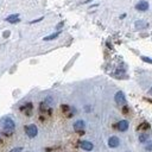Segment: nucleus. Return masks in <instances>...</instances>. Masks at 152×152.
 <instances>
[{"mask_svg": "<svg viewBox=\"0 0 152 152\" xmlns=\"http://www.w3.org/2000/svg\"><path fill=\"white\" fill-rule=\"evenodd\" d=\"M114 100L118 105H126V97H125V94L122 91H118L114 96Z\"/></svg>", "mask_w": 152, "mask_h": 152, "instance_id": "nucleus-3", "label": "nucleus"}, {"mask_svg": "<svg viewBox=\"0 0 152 152\" xmlns=\"http://www.w3.org/2000/svg\"><path fill=\"white\" fill-rule=\"evenodd\" d=\"M138 140H139V143H146L149 140V136L147 134H140L139 138H138Z\"/></svg>", "mask_w": 152, "mask_h": 152, "instance_id": "nucleus-11", "label": "nucleus"}, {"mask_svg": "<svg viewBox=\"0 0 152 152\" xmlns=\"http://www.w3.org/2000/svg\"><path fill=\"white\" fill-rule=\"evenodd\" d=\"M141 59L144 62H146V63H150L152 64V58H149V57H145V56H141Z\"/></svg>", "mask_w": 152, "mask_h": 152, "instance_id": "nucleus-14", "label": "nucleus"}, {"mask_svg": "<svg viewBox=\"0 0 152 152\" xmlns=\"http://www.w3.org/2000/svg\"><path fill=\"white\" fill-rule=\"evenodd\" d=\"M118 130L119 131H121V132H125V131H127L128 128V121L127 120H120L118 122Z\"/></svg>", "mask_w": 152, "mask_h": 152, "instance_id": "nucleus-6", "label": "nucleus"}, {"mask_svg": "<svg viewBox=\"0 0 152 152\" xmlns=\"http://www.w3.org/2000/svg\"><path fill=\"white\" fill-rule=\"evenodd\" d=\"M69 109H70L69 106H67V105H63V106H62V111H63V112H68Z\"/></svg>", "mask_w": 152, "mask_h": 152, "instance_id": "nucleus-16", "label": "nucleus"}, {"mask_svg": "<svg viewBox=\"0 0 152 152\" xmlns=\"http://www.w3.org/2000/svg\"><path fill=\"white\" fill-rule=\"evenodd\" d=\"M146 151H152V143H150L149 145H146V147H145Z\"/></svg>", "mask_w": 152, "mask_h": 152, "instance_id": "nucleus-17", "label": "nucleus"}, {"mask_svg": "<svg viewBox=\"0 0 152 152\" xmlns=\"http://www.w3.org/2000/svg\"><path fill=\"white\" fill-rule=\"evenodd\" d=\"M84 127H86V122L83 120H77V121L74 122V130L77 131V132L84 130Z\"/></svg>", "mask_w": 152, "mask_h": 152, "instance_id": "nucleus-8", "label": "nucleus"}, {"mask_svg": "<svg viewBox=\"0 0 152 152\" xmlns=\"http://www.w3.org/2000/svg\"><path fill=\"white\" fill-rule=\"evenodd\" d=\"M147 24L146 23H144V22H141V20H139V22H136V28L137 29H141V28H145Z\"/></svg>", "mask_w": 152, "mask_h": 152, "instance_id": "nucleus-13", "label": "nucleus"}, {"mask_svg": "<svg viewBox=\"0 0 152 152\" xmlns=\"http://www.w3.org/2000/svg\"><path fill=\"white\" fill-rule=\"evenodd\" d=\"M62 26H63V22H62V23H59V24L57 25V29H59V28H62Z\"/></svg>", "mask_w": 152, "mask_h": 152, "instance_id": "nucleus-20", "label": "nucleus"}, {"mask_svg": "<svg viewBox=\"0 0 152 152\" xmlns=\"http://www.w3.org/2000/svg\"><path fill=\"white\" fill-rule=\"evenodd\" d=\"M119 145H120V140H119V138L113 136V137H111L109 139H108V146L112 147V149H115L118 147Z\"/></svg>", "mask_w": 152, "mask_h": 152, "instance_id": "nucleus-4", "label": "nucleus"}, {"mask_svg": "<svg viewBox=\"0 0 152 152\" xmlns=\"http://www.w3.org/2000/svg\"><path fill=\"white\" fill-rule=\"evenodd\" d=\"M80 146H81V149H83V150H86V151H91V150L94 149V145L91 144L90 141H87V140L81 141Z\"/></svg>", "mask_w": 152, "mask_h": 152, "instance_id": "nucleus-7", "label": "nucleus"}, {"mask_svg": "<svg viewBox=\"0 0 152 152\" xmlns=\"http://www.w3.org/2000/svg\"><path fill=\"white\" fill-rule=\"evenodd\" d=\"M9 35H10V32H9V31H6L5 34H4V37H9Z\"/></svg>", "mask_w": 152, "mask_h": 152, "instance_id": "nucleus-19", "label": "nucleus"}, {"mask_svg": "<svg viewBox=\"0 0 152 152\" xmlns=\"http://www.w3.org/2000/svg\"><path fill=\"white\" fill-rule=\"evenodd\" d=\"M23 151V147H14V149H12L10 152H22Z\"/></svg>", "mask_w": 152, "mask_h": 152, "instance_id": "nucleus-15", "label": "nucleus"}, {"mask_svg": "<svg viewBox=\"0 0 152 152\" xmlns=\"http://www.w3.org/2000/svg\"><path fill=\"white\" fill-rule=\"evenodd\" d=\"M6 22H9L11 24H16L18 22H20V19H19V14H11L6 18Z\"/></svg>", "mask_w": 152, "mask_h": 152, "instance_id": "nucleus-9", "label": "nucleus"}, {"mask_svg": "<svg viewBox=\"0 0 152 152\" xmlns=\"http://www.w3.org/2000/svg\"><path fill=\"white\" fill-rule=\"evenodd\" d=\"M136 9L138 11H143V12L147 11L149 10V3L146 1V0H140V1L136 5Z\"/></svg>", "mask_w": 152, "mask_h": 152, "instance_id": "nucleus-5", "label": "nucleus"}, {"mask_svg": "<svg viewBox=\"0 0 152 152\" xmlns=\"http://www.w3.org/2000/svg\"><path fill=\"white\" fill-rule=\"evenodd\" d=\"M3 126H4L5 130H7V131H13L14 127H16V124L10 116H5L3 119Z\"/></svg>", "mask_w": 152, "mask_h": 152, "instance_id": "nucleus-2", "label": "nucleus"}, {"mask_svg": "<svg viewBox=\"0 0 152 152\" xmlns=\"http://www.w3.org/2000/svg\"><path fill=\"white\" fill-rule=\"evenodd\" d=\"M59 35H61V32H55V34H52V35H50V36H47V37H44L43 39L44 41H52V39H55V38H57Z\"/></svg>", "mask_w": 152, "mask_h": 152, "instance_id": "nucleus-10", "label": "nucleus"}, {"mask_svg": "<svg viewBox=\"0 0 152 152\" xmlns=\"http://www.w3.org/2000/svg\"><path fill=\"white\" fill-rule=\"evenodd\" d=\"M149 128H150V125L147 122H143L141 125L138 126V130H140V131H145V130H149Z\"/></svg>", "mask_w": 152, "mask_h": 152, "instance_id": "nucleus-12", "label": "nucleus"}, {"mask_svg": "<svg viewBox=\"0 0 152 152\" xmlns=\"http://www.w3.org/2000/svg\"><path fill=\"white\" fill-rule=\"evenodd\" d=\"M25 133L28 134L29 138H35L38 134V128H37L36 125H34V124L28 125V126H25Z\"/></svg>", "mask_w": 152, "mask_h": 152, "instance_id": "nucleus-1", "label": "nucleus"}, {"mask_svg": "<svg viewBox=\"0 0 152 152\" xmlns=\"http://www.w3.org/2000/svg\"><path fill=\"white\" fill-rule=\"evenodd\" d=\"M42 19H44L43 17H41V18H38V19H36V20H32L31 22V24H35V23H37V22H41L42 20Z\"/></svg>", "mask_w": 152, "mask_h": 152, "instance_id": "nucleus-18", "label": "nucleus"}]
</instances>
